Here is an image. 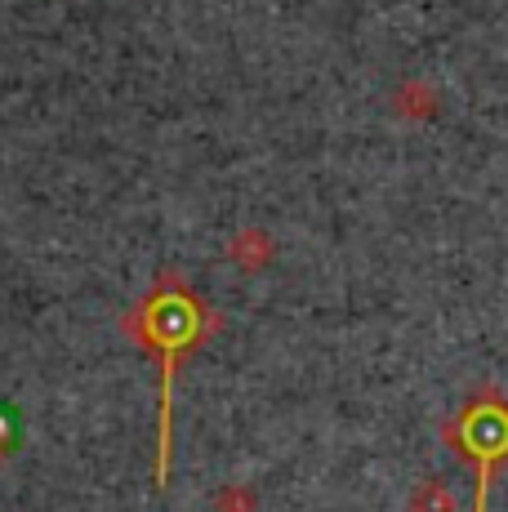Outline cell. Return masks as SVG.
<instances>
[]
</instances>
